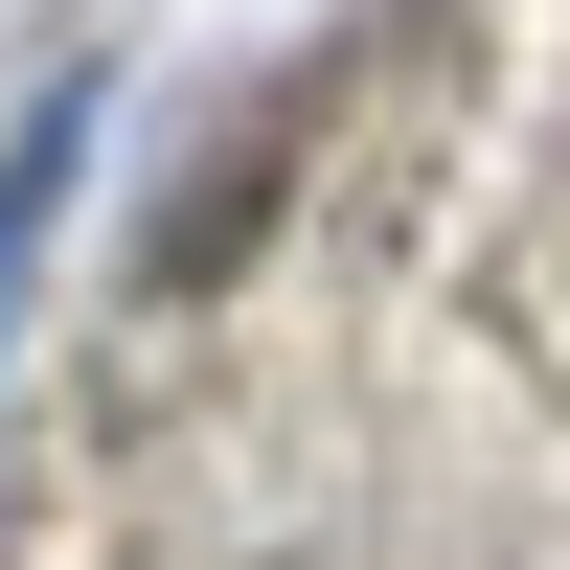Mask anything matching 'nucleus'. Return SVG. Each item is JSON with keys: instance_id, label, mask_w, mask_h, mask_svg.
I'll return each mask as SVG.
<instances>
[{"instance_id": "1", "label": "nucleus", "mask_w": 570, "mask_h": 570, "mask_svg": "<svg viewBox=\"0 0 570 570\" xmlns=\"http://www.w3.org/2000/svg\"><path fill=\"white\" fill-rule=\"evenodd\" d=\"M69 160H91V91H46V115L0 137V297H23V252H46V206H69Z\"/></svg>"}]
</instances>
